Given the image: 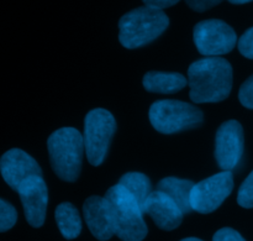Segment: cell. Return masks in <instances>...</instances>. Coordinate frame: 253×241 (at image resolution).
Instances as JSON below:
<instances>
[{"mask_svg": "<svg viewBox=\"0 0 253 241\" xmlns=\"http://www.w3.org/2000/svg\"><path fill=\"white\" fill-rule=\"evenodd\" d=\"M229 1L232 4H246V2L253 1V0H229Z\"/></svg>", "mask_w": 253, "mask_h": 241, "instance_id": "cell-25", "label": "cell"}, {"mask_svg": "<svg viewBox=\"0 0 253 241\" xmlns=\"http://www.w3.org/2000/svg\"><path fill=\"white\" fill-rule=\"evenodd\" d=\"M0 172L5 182L14 191L25 178L31 176H42L39 163L29 153L20 148H11L1 156Z\"/></svg>", "mask_w": 253, "mask_h": 241, "instance_id": "cell-11", "label": "cell"}, {"mask_svg": "<svg viewBox=\"0 0 253 241\" xmlns=\"http://www.w3.org/2000/svg\"><path fill=\"white\" fill-rule=\"evenodd\" d=\"M115 130V119L110 111L98 108L86 114L83 140L90 165L99 166L103 163Z\"/></svg>", "mask_w": 253, "mask_h": 241, "instance_id": "cell-6", "label": "cell"}, {"mask_svg": "<svg viewBox=\"0 0 253 241\" xmlns=\"http://www.w3.org/2000/svg\"><path fill=\"white\" fill-rule=\"evenodd\" d=\"M17 220L16 209L6 200L0 198V233L7 232Z\"/></svg>", "mask_w": 253, "mask_h": 241, "instance_id": "cell-18", "label": "cell"}, {"mask_svg": "<svg viewBox=\"0 0 253 241\" xmlns=\"http://www.w3.org/2000/svg\"><path fill=\"white\" fill-rule=\"evenodd\" d=\"M187 86V79L180 73L148 72L143 77V87L152 93H177Z\"/></svg>", "mask_w": 253, "mask_h": 241, "instance_id": "cell-15", "label": "cell"}, {"mask_svg": "<svg viewBox=\"0 0 253 241\" xmlns=\"http://www.w3.org/2000/svg\"><path fill=\"white\" fill-rule=\"evenodd\" d=\"M190 99L195 103H216L229 96L232 88V67L221 57L195 61L188 69Z\"/></svg>", "mask_w": 253, "mask_h": 241, "instance_id": "cell-1", "label": "cell"}, {"mask_svg": "<svg viewBox=\"0 0 253 241\" xmlns=\"http://www.w3.org/2000/svg\"><path fill=\"white\" fill-rule=\"evenodd\" d=\"M119 185L123 186L131 195L136 199V202L140 204L141 209L143 212V204L148 195L151 194V182L143 173L140 172H130L126 173L121 177Z\"/></svg>", "mask_w": 253, "mask_h": 241, "instance_id": "cell-17", "label": "cell"}, {"mask_svg": "<svg viewBox=\"0 0 253 241\" xmlns=\"http://www.w3.org/2000/svg\"><path fill=\"white\" fill-rule=\"evenodd\" d=\"M145 2L146 6L153 7V9H166V7L173 6L174 4H177L180 0H142Z\"/></svg>", "mask_w": 253, "mask_h": 241, "instance_id": "cell-24", "label": "cell"}, {"mask_svg": "<svg viewBox=\"0 0 253 241\" xmlns=\"http://www.w3.org/2000/svg\"><path fill=\"white\" fill-rule=\"evenodd\" d=\"M47 147L54 173L61 180L74 182L81 173L85 150L83 135L74 128L58 129L48 138Z\"/></svg>", "mask_w": 253, "mask_h": 241, "instance_id": "cell-3", "label": "cell"}, {"mask_svg": "<svg viewBox=\"0 0 253 241\" xmlns=\"http://www.w3.org/2000/svg\"><path fill=\"white\" fill-rule=\"evenodd\" d=\"M143 214H148L158 228L173 230L180 225L183 212L165 193L155 191L148 195L143 204Z\"/></svg>", "mask_w": 253, "mask_h": 241, "instance_id": "cell-12", "label": "cell"}, {"mask_svg": "<svg viewBox=\"0 0 253 241\" xmlns=\"http://www.w3.org/2000/svg\"><path fill=\"white\" fill-rule=\"evenodd\" d=\"M169 19L163 10L141 6L124 15L119 21V40L126 48L150 44L166 31Z\"/></svg>", "mask_w": 253, "mask_h": 241, "instance_id": "cell-2", "label": "cell"}, {"mask_svg": "<svg viewBox=\"0 0 253 241\" xmlns=\"http://www.w3.org/2000/svg\"><path fill=\"white\" fill-rule=\"evenodd\" d=\"M180 241H203V240L197 239V238H187V239H183V240H180Z\"/></svg>", "mask_w": 253, "mask_h": 241, "instance_id": "cell-26", "label": "cell"}, {"mask_svg": "<svg viewBox=\"0 0 253 241\" xmlns=\"http://www.w3.org/2000/svg\"><path fill=\"white\" fill-rule=\"evenodd\" d=\"M244 153V130L239 121L222 124L215 139V158L224 171H231L239 165Z\"/></svg>", "mask_w": 253, "mask_h": 241, "instance_id": "cell-10", "label": "cell"}, {"mask_svg": "<svg viewBox=\"0 0 253 241\" xmlns=\"http://www.w3.org/2000/svg\"><path fill=\"white\" fill-rule=\"evenodd\" d=\"M56 222L66 239H76L82 232V219L77 208L71 203H62L56 209Z\"/></svg>", "mask_w": 253, "mask_h": 241, "instance_id": "cell-16", "label": "cell"}, {"mask_svg": "<svg viewBox=\"0 0 253 241\" xmlns=\"http://www.w3.org/2000/svg\"><path fill=\"white\" fill-rule=\"evenodd\" d=\"M15 191L19 193L27 223L34 228L42 227L48 204V191L42 176L25 178Z\"/></svg>", "mask_w": 253, "mask_h": 241, "instance_id": "cell-9", "label": "cell"}, {"mask_svg": "<svg viewBox=\"0 0 253 241\" xmlns=\"http://www.w3.org/2000/svg\"><path fill=\"white\" fill-rule=\"evenodd\" d=\"M237 203L241 207L247 208V209L253 208V171L240 187L239 194H237Z\"/></svg>", "mask_w": 253, "mask_h": 241, "instance_id": "cell-19", "label": "cell"}, {"mask_svg": "<svg viewBox=\"0 0 253 241\" xmlns=\"http://www.w3.org/2000/svg\"><path fill=\"white\" fill-rule=\"evenodd\" d=\"M239 99L244 106L253 109V76L250 77L244 84L239 93Z\"/></svg>", "mask_w": 253, "mask_h": 241, "instance_id": "cell-20", "label": "cell"}, {"mask_svg": "<svg viewBox=\"0 0 253 241\" xmlns=\"http://www.w3.org/2000/svg\"><path fill=\"white\" fill-rule=\"evenodd\" d=\"M234 176L231 171H222L194 185L190 193L192 209L202 214L216 210L231 194Z\"/></svg>", "mask_w": 253, "mask_h": 241, "instance_id": "cell-8", "label": "cell"}, {"mask_svg": "<svg viewBox=\"0 0 253 241\" xmlns=\"http://www.w3.org/2000/svg\"><path fill=\"white\" fill-rule=\"evenodd\" d=\"M83 213L89 230L94 238L105 241L115 235L113 218L105 197L88 198L83 205Z\"/></svg>", "mask_w": 253, "mask_h": 241, "instance_id": "cell-13", "label": "cell"}, {"mask_svg": "<svg viewBox=\"0 0 253 241\" xmlns=\"http://www.w3.org/2000/svg\"><path fill=\"white\" fill-rule=\"evenodd\" d=\"M239 51L242 56L253 59V27L247 30L239 40Z\"/></svg>", "mask_w": 253, "mask_h": 241, "instance_id": "cell-21", "label": "cell"}, {"mask_svg": "<svg viewBox=\"0 0 253 241\" xmlns=\"http://www.w3.org/2000/svg\"><path fill=\"white\" fill-rule=\"evenodd\" d=\"M212 241H246L241 237L240 233L231 228H222L219 232L215 233Z\"/></svg>", "mask_w": 253, "mask_h": 241, "instance_id": "cell-22", "label": "cell"}, {"mask_svg": "<svg viewBox=\"0 0 253 241\" xmlns=\"http://www.w3.org/2000/svg\"><path fill=\"white\" fill-rule=\"evenodd\" d=\"M150 121L160 133L174 134L199 126L203 123V113L184 101L158 100L151 105Z\"/></svg>", "mask_w": 253, "mask_h": 241, "instance_id": "cell-5", "label": "cell"}, {"mask_svg": "<svg viewBox=\"0 0 253 241\" xmlns=\"http://www.w3.org/2000/svg\"><path fill=\"white\" fill-rule=\"evenodd\" d=\"M221 1L222 0H185V2H187L190 9L199 12L207 11V10L211 9V7L220 4Z\"/></svg>", "mask_w": 253, "mask_h": 241, "instance_id": "cell-23", "label": "cell"}, {"mask_svg": "<svg viewBox=\"0 0 253 241\" xmlns=\"http://www.w3.org/2000/svg\"><path fill=\"white\" fill-rule=\"evenodd\" d=\"M194 44L204 56L217 57L229 53L236 46L237 36L230 25L222 20L200 21L194 27Z\"/></svg>", "mask_w": 253, "mask_h": 241, "instance_id": "cell-7", "label": "cell"}, {"mask_svg": "<svg viewBox=\"0 0 253 241\" xmlns=\"http://www.w3.org/2000/svg\"><path fill=\"white\" fill-rule=\"evenodd\" d=\"M115 235L124 241H142L147 235L143 212L135 198L118 183L106 192Z\"/></svg>", "mask_w": 253, "mask_h": 241, "instance_id": "cell-4", "label": "cell"}, {"mask_svg": "<svg viewBox=\"0 0 253 241\" xmlns=\"http://www.w3.org/2000/svg\"><path fill=\"white\" fill-rule=\"evenodd\" d=\"M195 183L189 180L167 177L158 182L157 191L167 194L179 207L183 214H188L193 210L190 205V193Z\"/></svg>", "mask_w": 253, "mask_h": 241, "instance_id": "cell-14", "label": "cell"}]
</instances>
